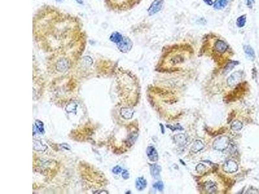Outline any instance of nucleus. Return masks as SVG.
<instances>
[{"label":"nucleus","mask_w":259,"mask_h":194,"mask_svg":"<svg viewBox=\"0 0 259 194\" xmlns=\"http://www.w3.org/2000/svg\"><path fill=\"white\" fill-rule=\"evenodd\" d=\"M229 145V139L226 136L220 137L213 142L212 146L214 149L218 151L226 150Z\"/></svg>","instance_id":"f257e3e1"},{"label":"nucleus","mask_w":259,"mask_h":194,"mask_svg":"<svg viewBox=\"0 0 259 194\" xmlns=\"http://www.w3.org/2000/svg\"><path fill=\"white\" fill-rule=\"evenodd\" d=\"M164 0H154L148 9V12L150 16H152L159 12L162 10Z\"/></svg>","instance_id":"f03ea898"},{"label":"nucleus","mask_w":259,"mask_h":194,"mask_svg":"<svg viewBox=\"0 0 259 194\" xmlns=\"http://www.w3.org/2000/svg\"><path fill=\"white\" fill-rule=\"evenodd\" d=\"M118 49L122 52H128L132 47V42L128 38H123L122 41L117 44Z\"/></svg>","instance_id":"7ed1b4c3"},{"label":"nucleus","mask_w":259,"mask_h":194,"mask_svg":"<svg viewBox=\"0 0 259 194\" xmlns=\"http://www.w3.org/2000/svg\"><path fill=\"white\" fill-rule=\"evenodd\" d=\"M239 167L238 165L236 163V162H234L232 160H229L226 161L223 165V170L225 172L228 173V174H232V173L236 172Z\"/></svg>","instance_id":"20e7f679"},{"label":"nucleus","mask_w":259,"mask_h":194,"mask_svg":"<svg viewBox=\"0 0 259 194\" xmlns=\"http://www.w3.org/2000/svg\"><path fill=\"white\" fill-rule=\"evenodd\" d=\"M242 78V74L240 72H234L231 75V76L227 78V82L228 86L230 87H233L239 84Z\"/></svg>","instance_id":"39448f33"},{"label":"nucleus","mask_w":259,"mask_h":194,"mask_svg":"<svg viewBox=\"0 0 259 194\" xmlns=\"http://www.w3.org/2000/svg\"><path fill=\"white\" fill-rule=\"evenodd\" d=\"M146 155L150 161L156 162L158 160V153L154 147L148 146L147 147Z\"/></svg>","instance_id":"423d86ee"},{"label":"nucleus","mask_w":259,"mask_h":194,"mask_svg":"<svg viewBox=\"0 0 259 194\" xmlns=\"http://www.w3.org/2000/svg\"><path fill=\"white\" fill-rule=\"evenodd\" d=\"M215 49L216 52L219 53H223L225 52L227 49H228V45L225 41L222 40H218L215 42Z\"/></svg>","instance_id":"0eeeda50"},{"label":"nucleus","mask_w":259,"mask_h":194,"mask_svg":"<svg viewBox=\"0 0 259 194\" xmlns=\"http://www.w3.org/2000/svg\"><path fill=\"white\" fill-rule=\"evenodd\" d=\"M121 115L123 118L129 120L131 119L134 114V110L131 108H122L121 109Z\"/></svg>","instance_id":"6e6552de"},{"label":"nucleus","mask_w":259,"mask_h":194,"mask_svg":"<svg viewBox=\"0 0 259 194\" xmlns=\"http://www.w3.org/2000/svg\"><path fill=\"white\" fill-rule=\"evenodd\" d=\"M150 174H151L153 177L157 178L160 176V173L162 171V168L160 166L157 164H152L150 166Z\"/></svg>","instance_id":"1a4fd4ad"},{"label":"nucleus","mask_w":259,"mask_h":194,"mask_svg":"<svg viewBox=\"0 0 259 194\" xmlns=\"http://www.w3.org/2000/svg\"><path fill=\"white\" fill-rule=\"evenodd\" d=\"M174 142L179 146L185 145L187 141V137L183 134H178V135H175L174 137Z\"/></svg>","instance_id":"9d476101"},{"label":"nucleus","mask_w":259,"mask_h":194,"mask_svg":"<svg viewBox=\"0 0 259 194\" xmlns=\"http://www.w3.org/2000/svg\"><path fill=\"white\" fill-rule=\"evenodd\" d=\"M204 188L205 191L209 193H214L217 190L216 185H215V183L212 181H207V182H205L204 185Z\"/></svg>","instance_id":"9b49d317"},{"label":"nucleus","mask_w":259,"mask_h":194,"mask_svg":"<svg viewBox=\"0 0 259 194\" xmlns=\"http://www.w3.org/2000/svg\"><path fill=\"white\" fill-rule=\"evenodd\" d=\"M147 185L146 180L143 177H138L135 181V187L139 191H142L144 190Z\"/></svg>","instance_id":"f8f14e48"},{"label":"nucleus","mask_w":259,"mask_h":194,"mask_svg":"<svg viewBox=\"0 0 259 194\" xmlns=\"http://www.w3.org/2000/svg\"><path fill=\"white\" fill-rule=\"evenodd\" d=\"M204 147V144L200 140H196L194 142L193 145H192L191 147V151L193 153H198V151H201L203 150V148Z\"/></svg>","instance_id":"ddd939ff"},{"label":"nucleus","mask_w":259,"mask_h":194,"mask_svg":"<svg viewBox=\"0 0 259 194\" xmlns=\"http://www.w3.org/2000/svg\"><path fill=\"white\" fill-rule=\"evenodd\" d=\"M122 39H123V36H122V34L121 33H118V32L113 33L110 35V41L117 44L121 42Z\"/></svg>","instance_id":"4468645a"},{"label":"nucleus","mask_w":259,"mask_h":194,"mask_svg":"<svg viewBox=\"0 0 259 194\" xmlns=\"http://www.w3.org/2000/svg\"><path fill=\"white\" fill-rule=\"evenodd\" d=\"M227 0H216L213 3V7L216 10H222L227 6Z\"/></svg>","instance_id":"2eb2a0df"},{"label":"nucleus","mask_w":259,"mask_h":194,"mask_svg":"<svg viewBox=\"0 0 259 194\" xmlns=\"http://www.w3.org/2000/svg\"><path fill=\"white\" fill-rule=\"evenodd\" d=\"M244 51L245 53L251 60H254L255 58V51L253 48H251L249 45H245L244 47Z\"/></svg>","instance_id":"dca6fc26"},{"label":"nucleus","mask_w":259,"mask_h":194,"mask_svg":"<svg viewBox=\"0 0 259 194\" xmlns=\"http://www.w3.org/2000/svg\"><path fill=\"white\" fill-rule=\"evenodd\" d=\"M243 124L240 121H234L232 122L231 126V128L233 129V131H240V130L242 128Z\"/></svg>","instance_id":"f3484780"},{"label":"nucleus","mask_w":259,"mask_h":194,"mask_svg":"<svg viewBox=\"0 0 259 194\" xmlns=\"http://www.w3.org/2000/svg\"><path fill=\"white\" fill-rule=\"evenodd\" d=\"M68 62L67 61L64 60H61L60 61H59L58 64L57 65V69H58V70L59 71H63V70H65L68 68Z\"/></svg>","instance_id":"a211bd4d"},{"label":"nucleus","mask_w":259,"mask_h":194,"mask_svg":"<svg viewBox=\"0 0 259 194\" xmlns=\"http://www.w3.org/2000/svg\"><path fill=\"white\" fill-rule=\"evenodd\" d=\"M246 23V15L241 16L238 17V19L236 20V25L240 28L243 27L245 25Z\"/></svg>","instance_id":"6ab92c4d"},{"label":"nucleus","mask_w":259,"mask_h":194,"mask_svg":"<svg viewBox=\"0 0 259 194\" xmlns=\"http://www.w3.org/2000/svg\"><path fill=\"white\" fill-rule=\"evenodd\" d=\"M238 64H239V62H231L230 63H227V65L225 67L223 72H224L225 74H227Z\"/></svg>","instance_id":"aec40b11"},{"label":"nucleus","mask_w":259,"mask_h":194,"mask_svg":"<svg viewBox=\"0 0 259 194\" xmlns=\"http://www.w3.org/2000/svg\"><path fill=\"white\" fill-rule=\"evenodd\" d=\"M34 149L36 150V151H44L47 149V146H45L44 144H43L40 141H36V142H34Z\"/></svg>","instance_id":"412c9836"},{"label":"nucleus","mask_w":259,"mask_h":194,"mask_svg":"<svg viewBox=\"0 0 259 194\" xmlns=\"http://www.w3.org/2000/svg\"><path fill=\"white\" fill-rule=\"evenodd\" d=\"M77 108V104L75 102H71L65 108V110L68 113H73L75 112Z\"/></svg>","instance_id":"4be33fe9"},{"label":"nucleus","mask_w":259,"mask_h":194,"mask_svg":"<svg viewBox=\"0 0 259 194\" xmlns=\"http://www.w3.org/2000/svg\"><path fill=\"white\" fill-rule=\"evenodd\" d=\"M35 126H36L37 129L38 130V132L41 133H44L45 130H44V126L42 122H41L40 121H36L35 122Z\"/></svg>","instance_id":"5701e85b"},{"label":"nucleus","mask_w":259,"mask_h":194,"mask_svg":"<svg viewBox=\"0 0 259 194\" xmlns=\"http://www.w3.org/2000/svg\"><path fill=\"white\" fill-rule=\"evenodd\" d=\"M154 188H156L157 190H159L160 192L162 191L164 188L163 183L162 181H157L154 185Z\"/></svg>","instance_id":"b1692460"},{"label":"nucleus","mask_w":259,"mask_h":194,"mask_svg":"<svg viewBox=\"0 0 259 194\" xmlns=\"http://www.w3.org/2000/svg\"><path fill=\"white\" fill-rule=\"evenodd\" d=\"M167 127L168 128H169L171 131H176V130H183V128L180 124H176L175 126H170L167 125Z\"/></svg>","instance_id":"393cba45"},{"label":"nucleus","mask_w":259,"mask_h":194,"mask_svg":"<svg viewBox=\"0 0 259 194\" xmlns=\"http://www.w3.org/2000/svg\"><path fill=\"white\" fill-rule=\"evenodd\" d=\"M137 137H138L137 134H135V133H132V135L129 137V138L128 139V141H129L130 144H134V142L135 141V140H136V139H137Z\"/></svg>","instance_id":"a878e982"},{"label":"nucleus","mask_w":259,"mask_h":194,"mask_svg":"<svg viewBox=\"0 0 259 194\" xmlns=\"http://www.w3.org/2000/svg\"><path fill=\"white\" fill-rule=\"evenodd\" d=\"M122 171V168L119 166H115L113 170H112V172L115 174H119L120 173H121Z\"/></svg>","instance_id":"bb28decb"},{"label":"nucleus","mask_w":259,"mask_h":194,"mask_svg":"<svg viewBox=\"0 0 259 194\" xmlns=\"http://www.w3.org/2000/svg\"><path fill=\"white\" fill-rule=\"evenodd\" d=\"M196 171L200 173V172L204 171L205 170L206 168L205 166V165L202 164H199L197 165V166H196Z\"/></svg>","instance_id":"cd10ccee"},{"label":"nucleus","mask_w":259,"mask_h":194,"mask_svg":"<svg viewBox=\"0 0 259 194\" xmlns=\"http://www.w3.org/2000/svg\"><path fill=\"white\" fill-rule=\"evenodd\" d=\"M122 178H123L124 179H128L130 177V175H129V173H128V170H124L123 171H122Z\"/></svg>","instance_id":"c85d7f7f"},{"label":"nucleus","mask_w":259,"mask_h":194,"mask_svg":"<svg viewBox=\"0 0 259 194\" xmlns=\"http://www.w3.org/2000/svg\"><path fill=\"white\" fill-rule=\"evenodd\" d=\"M203 1H204L207 5H209V6L212 5L213 3H214L212 1V0H203Z\"/></svg>","instance_id":"c756f323"},{"label":"nucleus","mask_w":259,"mask_h":194,"mask_svg":"<svg viewBox=\"0 0 259 194\" xmlns=\"http://www.w3.org/2000/svg\"><path fill=\"white\" fill-rule=\"evenodd\" d=\"M75 1H76V3H78L79 4H80V5H82L83 3H84L83 0H75Z\"/></svg>","instance_id":"7c9ffc66"},{"label":"nucleus","mask_w":259,"mask_h":194,"mask_svg":"<svg viewBox=\"0 0 259 194\" xmlns=\"http://www.w3.org/2000/svg\"><path fill=\"white\" fill-rule=\"evenodd\" d=\"M160 127H161V129H162V132L163 133H164V128H163V126L162 124H160Z\"/></svg>","instance_id":"2f4dec72"},{"label":"nucleus","mask_w":259,"mask_h":194,"mask_svg":"<svg viewBox=\"0 0 259 194\" xmlns=\"http://www.w3.org/2000/svg\"><path fill=\"white\" fill-rule=\"evenodd\" d=\"M56 1H58V2H62V1H64V0H56Z\"/></svg>","instance_id":"473e14b6"},{"label":"nucleus","mask_w":259,"mask_h":194,"mask_svg":"<svg viewBox=\"0 0 259 194\" xmlns=\"http://www.w3.org/2000/svg\"><path fill=\"white\" fill-rule=\"evenodd\" d=\"M251 1H252L253 3H255V0H251Z\"/></svg>","instance_id":"72a5a7b5"}]
</instances>
